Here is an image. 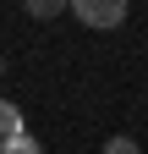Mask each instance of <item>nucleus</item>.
Returning a JSON list of instances; mask_svg holds the SVG:
<instances>
[{"label":"nucleus","instance_id":"1","mask_svg":"<svg viewBox=\"0 0 148 154\" xmlns=\"http://www.w3.org/2000/svg\"><path fill=\"white\" fill-rule=\"evenodd\" d=\"M77 22H88V28H121L126 22V6L121 0H77Z\"/></svg>","mask_w":148,"mask_h":154},{"label":"nucleus","instance_id":"2","mask_svg":"<svg viewBox=\"0 0 148 154\" xmlns=\"http://www.w3.org/2000/svg\"><path fill=\"white\" fill-rule=\"evenodd\" d=\"M11 138H22V110L11 99H0V143H11Z\"/></svg>","mask_w":148,"mask_h":154},{"label":"nucleus","instance_id":"3","mask_svg":"<svg viewBox=\"0 0 148 154\" xmlns=\"http://www.w3.org/2000/svg\"><path fill=\"white\" fill-rule=\"evenodd\" d=\"M0 154H44V143L33 138V132H22V138H11V143H0Z\"/></svg>","mask_w":148,"mask_h":154},{"label":"nucleus","instance_id":"4","mask_svg":"<svg viewBox=\"0 0 148 154\" xmlns=\"http://www.w3.org/2000/svg\"><path fill=\"white\" fill-rule=\"evenodd\" d=\"M104 154H143V149H137V138H110Z\"/></svg>","mask_w":148,"mask_h":154},{"label":"nucleus","instance_id":"5","mask_svg":"<svg viewBox=\"0 0 148 154\" xmlns=\"http://www.w3.org/2000/svg\"><path fill=\"white\" fill-rule=\"evenodd\" d=\"M28 11H33V17H55V11H61V0H33Z\"/></svg>","mask_w":148,"mask_h":154},{"label":"nucleus","instance_id":"6","mask_svg":"<svg viewBox=\"0 0 148 154\" xmlns=\"http://www.w3.org/2000/svg\"><path fill=\"white\" fill-rule=\"evenodd\" d=\"M0 77H6V61H0Z\"/></svg>","mask_w":148,"mask_h":154}]
</instances>
